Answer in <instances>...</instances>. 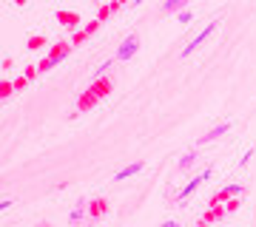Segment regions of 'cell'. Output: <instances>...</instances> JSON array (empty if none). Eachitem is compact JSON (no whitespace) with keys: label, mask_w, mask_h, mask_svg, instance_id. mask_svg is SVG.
<instances>
[{"label":"cell","mask_w":256,"mask_h":227,"mask_svg":"<svg viewBox=\"0 0 256 227\" xmlns=\"http://www.w3.org/2000/svg\"><path fill=\"white\" fill-rule=\"evenodd\" d=\"M46 43V40H43V37H32V40H28V48H32V51H34V48H40V45Z\"/></svg>","instance_id":"15"},{"label":"cell","mask_w":256,"mask_h":227,"mask_svg":"<svg viewBox=\"0 0 256 227\" xmlns=\"http://www.w3.org/2000/svg\"><path fill=\"white\" fill-rule=\"evenodd\" d=\"M216 26H220V23H216V20H214V23H208V26L202 28L200 34L194 37L191 43H188V45H185V48H182V51H180V57H191V54H194V51H196V48H200V45H202V43H205V40H208V37H210V34H214V31H216Z\"/></svg>","instance_id":"2"},{"label":"cell","mask_w":256,"mask_h":227,"mask_svg":"<svg viewBox=\"0 0 256 227\" xmlns=\"http://www.w3.org/2000/svg\"><path fill=\"white\" fill-rule=\"evenodd\" d=\"M117 3H126V0H117Z\"/></svg>","instance_id":"26"},{"label":"cell","mask_w":256,"mask_h":227,"mask_svg":"<svg viewBox=\"0 0 256 227\" xmlns=\"http://www.w3.org/2000/svg\"><path fill=\"white\" fill-rule=\"evenodd\" d=\"M60 20H66V26H74V23H77V17H74V14H68V11H63V14H60Z\"/></svg>","instance_id":"17"},{"label":"cell","mask_w":256,"mask_h":227,"mask_svg":"<svg viewBox=\"0 0 256 227\" xmlns=\"http://www.w3.org/2000/svg\"><path fill=\"white\" fill-rule=\"evenodd\" d=\"M14 3H18V6H23V3H26V0H14Z\"/></svg>","instance_id":"25"},{"label":"cell","mask_w":256,"mask_h":227,"mask_svg":"<svg viewBox=\"0 0 256 227\" xmlns=\"http://www.w3.org/2000/svg\"><path fill=\"white\" fill-rule=\"evenodd\" d=\"M160 227H180V225H176L174 219H171V222H162V225H160Z\"/></svg>","instance_id":"23"},{"label":"cell","mask_w":256,"mask_h":227,"mask_svg":"<svg viewBox=\"0 0 256 227\" xmlns=\"http://www.w3.org/2000/svg\"><path fill=\"white\" fill-rule=\"evenodd\" d=\"M254 154H256V148H250V151H248V154L242 156V159H239V168H245V165L250 162V156H254Z\"/></svg>","instance_id":"16"},{"label":"cell","mask_w":256,"mask_h":227,"mask_svg":"<svg viewBox=\"0 0 256 227\" xmlns=\"http://www.w3.org/2000/svg\"><path fill=\"white\" fill-rule=\"evenodd\" d=\"M108 14H111V6H102V9L97 11V20H106Z\"/></svg>","instance_id":"20"},{"label":"cell","mask_w":256,"mask_h":227,"mask_svg":"<svg viewBox=\"0 0 256 227\" xmlns=\"http://www.w3.org/2000/svg\"><path fill=\"white\" fill-rule=\"evenodd\" d=\"M86 37H88V34H86V31H77V34L72 37V45H80L82 40H86Z\"/></svg>","instance_id":"18"},{"label":"cell","mask_w":256,"mask_h":227,"mask_svg":"<svg viewBox=\"0 0 256 227\" xmlns=\"http://www.w3.org/2000/svg\"><path fill=\"white\" fill-rule=\"evenodd\" d=\"M191 17H194V14L185 9V11H180V17H176V20H180V23H191Z\"/></svg>","instance_id":"19"},{"label":"cell","mask_w":256,"mask_h":227,"mask_svg":"<svg viewBox=\"0 0 256 227\" xmlns=\"http://www.w3.org/2000/svg\"><path fill=\"white\" fill-rule=\"evenodd\" d=\"M37 71H40V68H34V65H32V68H26V80H34Z\"/></svg>","instance_id":"21"},{"label":"cell","mask_w":256,"mask_h":227,"mask_svg":"<svg viewBox=\"0 0 256 227\" xmlns=\"http://www.w3.org/2000/svg\"><path fill=\"white\" fill-rule=\"evenodd\" d=\"M208 176H210V171H202L200 176H194V179L188 182V185H185L182 191H180V193H176V196H174V202H182V199H188V196H191V193L196 191V188H200V185H202V182H205V179H208Z\"/></svg>","instance_id":"5"},{"label":"cell","mask_w":256,"mask_h":227,"mask_svg":"<svg viewBox=\"0 0 256 227\" xmlns=\"http://www.w3.org/2000/svg\"><path fill=\"white\" fill-rule=\"evenodd\" d=\"M142 168H146V162H142V159H137V162L126 165V168H122V171H120L117 176H114V182H126V179H131V176H134V173H140Z\"/></svg>","instance_id":"7"},{"label":"cell","mask_w":256,"mask_h":227,"mask_svg":"<svg viewBox=\"0 0 256 227\" xmlns=\"http://www.w3.org/2000/svg\"><path fill=\"white\" fill-rule=\"evenodd\" d=\"M12 205H14V202H12V199H3V202H0V210H9Z\"/></svg>","instance_id":"22"},{"label":"cell","mask_w":256,"mask_h":227,"mask_svg":"<svg viewBox=\"0 0 256 227\" xmlns=\"http://www.w3.org/2000/svg\"><path fill=\"white\" fill-rule=\"evenodd\" d=\"M68 51H72V43H57L54 48H52V54H48L43 63L37 65V68H40V71H48V68H54L60 60H66V57H68Z\"/></svg>","instance_id":"1"},{"label":"cell","mask_w":256,"mask_h":227,"mask_svg":"<svg viewBox=\"0 0 256 227\" xmlns=\"http://www.w3.org/2000/svg\"><path fill=\"white\" fill-rule=\"evenodd\" d=\"M191 0H165L162 3V14H174V11H185Z\"/></svg>","instance_id":"9"},{"label":"cell","mask_w":256,"mask_h":227,"mask_svg":"<svg viewBox=\"0 0 256 227\" xmlns=\"http://www.w3.org/2000/svg\"><path fill=\"white\" fill-rule=\"evenodd\" d=\"M140 51V34H128L122 43H120V48H117V60H122V63H128L131 57Z\"/></svg>","instance_id":"3"},{"label":"cell","mask_w":256,"mask_h":227,"mask_svg":"<svg viewBox=\"0 0 256 227\" xmlns=\"http://www.w3.org/2000/svg\"><path fill=\"white\" fill-rule=\"evenodd\" d=\"M194 162H196V148H191V151H188V154L180 159V165H176V168H180V171H188Z\"/></svg>","instance_id":"10"},{"label":"cell","mask_w":256,"mask_h":227,"mask_svg":"<svg viewBox=\"0 0 256 227\" xmlns=\"http://www.w3.org/2000/svg\"><path fill=\"white\" fill-rule=\"evenodd\" d=\"M82 205H86V202H77V208L72 210V216H68V222H72V225H80V222H82V216H86Z\"/></svg>","instance_id":"12"},{"label":"cell","mask_w":256,"mask_h":227,"mask_svg":"<svg viewBox=\"0 0 256 227\" xmlns=\"http://www.w3.org/2000/svg\"><path fill=\"white\" fill-rule=\"evenodd\" d=\"M88 91H92V94L97 97V100H100V97H108V91H111V80H108V77H97V80H94V85H92Z\"/></svg>","instance_id":"8"},{"label":"cell","mask_w":256,"mask_h":227,"mask_svg":"<svg viewBox=\"0 0 256 227\" xmlns=\"http://www.w3.org/2000/svg\"><path fill=\"white\" fill-rule=\"evenodd\" d=\"M97 105V97H94L92 91L88 94H82V100H80V111H88V108H94Z\"/></svg>","instance_id":"13"},{"label":"cell","mask_w":256,"mask_h":227,"mask_svg":"<svg viewBox=\"0 0 256 227\" xmlns=\"http://www.w3.org/2000/svg\"><path fill=\"white\" fill-rule=\"evenodd\" d=\"M228 131H230V122H222V125L210 128V131H205L202 136H196V142H194V148H200V145H208V142H214V139H220V136H225Z\"/></svg>","instance_id":"4"},{"label":"cell","mask_w":256,"mask_h":227,"mask_svg":"<svg viewBox=\"0 0 256 227\" xmlns=\"http://www.w3.org/2000/svg\"><path fill=\"white\" fill-rule=\"evenodd\" d=\"M234 196H245V188H242V185H230V188H225L220 196H214V199H210V205L216 208V205H222L225 199H234Z\"/></svg>","instance_id":"6"},{"label":"cell","mask_w":256,"mask_h":227,"mask_svg":"<svg viewBox=\"0 0 256 227\" xmlns=\"http://www.w3.org/2000/svg\"><path fill=\"white\" fill-rule=\"evenodd\" d=\"M100 23H102V20H92V23H88V26L82 28V31H86V34L92 37V34H94V31H97V28H100Z\"/></svg>","instance_id":"14"},{"label":"cell","mask_w":256,"mask_h":227,"mask_svg":"<svg viewBox=\"0 0 256 227\" xmlns=\"http://www.w3.org/2000/svg\"><path fill=\"white\" fill-rule=\"evenodd\" d=\"M106 210H108V202H106V199H94V202H92V216H94V219L102 216Z\"/></svg>","instance_id":"11"},{"label":"cell","mask_w":256,"mask_h":227,"mask_svg":"<svg viewBox=\"0 0 256 227\" xmlns=\"http://www.w3.org/2000/svg\"><path fill=\"white\" fill-rule=\"evenodd\" d=\"M37 227H52V225H48V222H37Z\"/></svg>","instance_id":"24"}]
</instances>
